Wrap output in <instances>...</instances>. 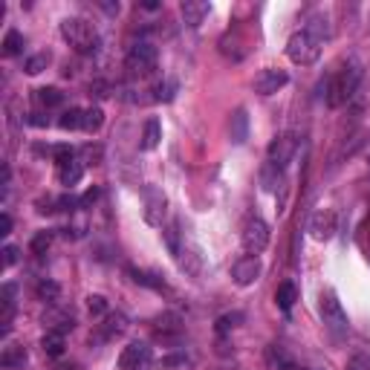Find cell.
Returning <instances> with one entry per match:
<instances>
[{
    "label": "cell",
    "instance_id": "e575fe53",
    "mask_svg": "<svg viewBox=\"0 0 370 370\" xmlns=\"http://www.w3.org/2000/svg\"><path fill=\"white\" fill-rule=\"evenodd\" d=\"M96 197H99V189H90V191H84V197H81V208L92 206V203H96Z\"/></svg>",
    "mask_w": 370,
    "mask_h": 370
},
{
    "label": "cell",
    "instance_id": "8fae6325",
    "mask_svg": "<svg viewBox=\"0 0 370 370\" xmlns=\"http://www.w3.org/2000/svg\"><path fill=\"white\" fill-rule=\"evenodd\" d=\"M290 75L284 70H275V67H266L255 75V92H260V96H272V92H278L281 87H287Z\"/></svg>",
    "mask_w": 370,
    "mask_h": 370
},
{
    "label": "cell",
    "instance_id": "4dcf8cb0",
    "mask_svg": "<svg viewBox=\"0 0 370 370\" xmlns=\"http://www.w3.org/2000/svg\"><path fill=\"white\" fill-rule=\"evenodd\" d=\"M238 321H243V315H240V312L223 315V318L217 321V333H228V330H235V327H238Z\"/></svg>",
    "mask_w": 370,
    "mask_h": 370
},
{
    "label": "cell",
    "instance_id": "d6a6232c",
    "mask_svg": "<svg viewBox=\"0 0 370 370\" xmlns=\"http://www.w3.org/2000/svg\"><path fill=\"white\" fill-rule=\"evenodd\" d=\"M347 370H370V356L364 353H356L347 359Z\"/></svg>",
    "mask_w": 370,
    "mask_h": 370
},
{
    "label": "cell",
    "instance_id": "3957f363",
    "mask_svg": "<svg viewBox=\"0 0 370 370\" xmlns=\"http://www.w3.org/2000/svg\"><path fill=\"white\" fill-rule=\"evenodd\" d=\"M321 46H324L321 38H315V35L307 32V29H301V32H295V35L287 41V56H290L292 64L310 67V64H315V61L321 58Z\"/></svg>",
    "mask_w": 370,
    "mask_h": 370
},
{
    "label": "cell",
    "instance_id": "603a6c76",
    "mask_svg": "<svg viewBox=\"0 0 370 370\" xmlns=\"http://www.w3.org/2000/svg\"><path fill=\"white\" fill-rule=\"evenodd\" d=\"M162 238H165L168 252L179 258V252H182V249H179V238H182V231H179V223H176V220H174L171 226H165V228H162Z\"/></svg>",
    "mask_w": 370,
    "mask_h": 370
},
{
    "label": "cell",
    "instance_id": "d4e9b609",
    "mask_svg": "<svg viewBox=\"0 0 370 370\" xmlns=\"http://www.w3.org/2000/svg\"><path fill=\"white\" fill-rule=\"evenodd\" d=\"M35 292H38V298H41L43 304H58V295H61V287H58L56 281H41V284L35 287Z\"/></svg>",
    "mask_w": 370,
    "mask_h": 370
},
{
    "label": "cell",
    "instance_id": "2e32d148",
    "mask_svg": "<svg viewBox=\"0 0 370 370\" xmlns=\"http://www.w3.org/2000/svg\"><path fill=\"white\" fill-rule=\"evenodd\" d=\"M64 333L61 330H46L43 333V339H41V347H43V353L46 356H53V359H58L61 353H64Z\"/></svg>",
    "mask_w": 370,
    "mask_h": 370
},
{
    "label": "cell",
    "instance_id": "83f0119b",
    "mask_svg": "<svg viewBox=\"0 0 370 370\" xmlns=\"http://www.w3.org/2000/svg\"><path fill=\"white\" fill-rule=\"evenodd\" d=\"M46 64H50V53H38V56H32L29 61H26V75H38V73H43L46 70Z\"/></svg>",
    "mask_w": 370,
    "mask_h": 370
},
{
    "label": "cell",
    "instance_id": "9c48e42d",
    "mask_svg": "<svg viewBox=\"0 0 370 370\" xmlns=\"http://www.w3.org/2000/svg\"><path fill=\"white\" fill-rule=\"evenodd\" d=\"M307 228H310V235H312L315 240H330V238L336 235V211H333V208H318V211H312Z\"/></svg>",
    "mask_w": 370,
    "mask_h": 370
},
{
    "label": "cell",
    "instance_id": "ba28073f",
    "mask_svg": "<svg viewBox=\"0 0 370 370\" xmlns=\"http://www.w3.org/2000/svg\"><path fill=\"white\" fill-rule=\"evenodd\" d=\"M151 347L145 342H130L119 356V370H145L151 364Z\"/></svg>",
    "mask_w": 370,
    "mask_h": 370
},
{
    "label": "cell",
    "instance_id": "5bb4252c",
    "mask_svg": "<svg viewBox=\"0 0 370 370\" xmlns=\"http://www.w3.org/2000/svg\"><path fill=\"white\" fill-rule=\"evenodd\" d=\"M125 330H127V318H125L122 312H107V318H105V324H102V339L110 342V339L122 336Z\"/></svg>",
    "mask_w": 370,
    "mask_h": 370
},
{
    "label": "cell",
    "instance_id": "7402d4cb",
    "mask_svg": "<svg viewBox=\"0 0 370 370\" xmlns=\"http://www.w3.org/2000/svg\"><path fill=\"white\" fill-rule=\"evenodd\" d=\"M35 99H38L43 107H58V105L64 102V92L56 90V87H41V90H35Z\"/></svg>",
    "mask_w": 370,
    "mask_h": 370
},
{
    "label": "cell",
    "instance_id": "52a82bcc",
    "mask_svg": "<svg viewBox=\"0 0 370 370\" xmlns=\"http://www.w3.org/2000/svg\"><path fill=\"white\" fill-rule=\"evenodd\" d=\"M240 240H243V249H246L249 255H260V252L269 246V226H266V220L249 217V220L243 223Z\"/></svg>",
    "mask_w": 370,
    "mask_h": 370
},
{
    "label": "cell",
    "instance_id": "30bf717a",
    "mask_svg": "<svg viewBox=\"0 0 370 370\" xmlns=\"http://www.w3.org/2000/svg\"><path fill=\"white\" fill-rule=\"evenodd\" d=\"M260 269H263L260 258L258 255H246V258L235 260V266H231V278H235L238 287H249V284H255L260 278Z\"/></svg>",
    "mask_w": 370,
    "mask_h": 370
},
{
    "label": "cell",
    "instance_id": "f1b7e54d",
    "mask_svg": "<svg viewBox=\"0 0 370 370\" xmlns=\"http://www.w3.org/2000/svg\"><path fill=\"white\" fill-rule=\"evenodd\" d=\"M50 243H53V231H38L29 243V249H32V255H43L46 249H50Z\"/></svg>",
    "mask_w": 370,
    "mask_h": 370
},
{
    "label": "cell",
    "instance_id": "8992f818",
    "mask_svg": "<svg viewBox=\"0 0 370 370\" xmlns=\"http://www.w3.org/2000/svg\"><path fill=\"white\" fill-rule=\"evenodd\" d=\"M295 151H298V136H295V133H281V136H275L272 142H269V151H266L269 165L278 168V171H284V168L290 165V159L295 157Z\"/></svg>",
    "mask_w": 370,
    "mask_h": 370
},
{
    "label": "cell",
    "instance_id": "484cf974",
    "mask_svg": "<svg viewBox=\"0 0 370 370\" xmlns=\"http://www.w3.org/2000/svg\"><path fill=\"white\" fill-rule=\"evenodd\" d=\"M58 125H61V130H78L81 125H84V110H78V107H70L61 119H58Z\"/></svg>",
    "mask_w": 370,
    "mask_h": 370
},
{
    "label": "cell",
    "instance_id": "7c38bea8",
    "mask_svg": "<svg viewBox=\"0 0 370 370\" xmlns=\"http://www.w3.org/2000/svg\"><path fill=\"white\" fill-rule=\"evenodd\" d=\"M165 194L159 189H148L145 191V223L148 226H162V217H165Z\"/></svg>",
    "mask_w": 370,
    "mask_h": 370
},
{
    "label": "cell",
    "instance_id": "9a60e30c",
    "mask_svg": "<svg viewBox=\"0 0 370 370\" xmlns=\"http://www.w3.org/2000/svg\"><path fill=\"white\" fill-rule=\"evenodd\" d=\"M23 364H26V350H23V344H6L4 353H0V367L15 370V367H23Z\"/></svg>",
    "mask_w": 370,
    "mask_h": 370
},
{
    "label": "cell",
    "instance_id": "8d00e7d4",
    "mask_svg": "<svg viewBox=\"0 0 370 370\" xmlns=\"http://www.w3.org/2000/svg\"><path fill=\"white\" fill-rule=\"evenodd\" d=\"M56 370H78V367H75V364H58Z\"/></svg>",
    "mask_w": 370,
    "mask_h": 370
},
{
    "label": "cell",
    "instance_id": "cb8c5ba5",
    "mask_svg": "<svg viewBox=\"0 0 370 370\" xmlns=\"http://www.w3.org/2000/svg\"><path fill=\"white\" fill-rule=\"evenodd\" d=\"M102 125H105L102 107H90V110H84V125H81V130H87V133H99Z\"/></svg>",
    "mask_w": 370,
    "mask_h": 370
},
{
    "label": "cell",
    "instance_id": "4fadbf2b",
    "mask_svg": "<svg viewBox=\"0 0 370 370\" xmlns=\"http://www.w3.org/2000/svg\"><path fill=\"white\" fill-rule=\"evenodd\" d=\"M179 12H182V21H185V23H189L191 29H197V26L208 18L211 4H206V0H182Z\"/></svg>",
    "mask_w": 370,
    "mask_h": 370
},
{
    "label": "cell",
    "instance_id": "277c9868",
    "mask_svg": "<svg viewBox=\"0 0 370 370\" xmlns=\"http://www.w3.org/2000/svg\"><path fill=\"white\" fill-rule=\"evenodd\" d=\"M157 58H159L157 46L148 43V41H139V43L130 46V53H127V58H125V67H127L133 75H151V73L157 70Z\"/></svg>",
    "mask_w": 370,
    "mask_h": 370
},
{
    "label": "cell",
    "instance_id": "836d02e7",
    "mask_svg": "<svg viewBox=\"0 0 370 370\" xmlns=\"http://www.w3.org/2000/svg\"><path fill=\"white\" fill-rule=\"evenodd\" d=\"M15 260H18V246L6 243V246H4V266L9 269V266H15Z\"/></svg>",
    "mask_w": 370,
    "mask_h": 370
},
{
    "label": "cell",
    "instance_id": "1f68e13d",
    "mask_svg": "<svg viewBox=\"0 0 370 370\" xmlns=\"http://www.w3.org/2000/svg\"><path fill=\"white\" fill-rule=\"evenodd\" d=\"M154 92H157V96H154L157 102H171V99H174V92H176V84H174V81L157 84V90H154Z\"/></svg>",
    "mask_w": 370,
    "mask_h": 370
},
{
    "label": "cell",
    "instance_id": "d6986e66",
    "mask_svg": "<svg viewBox=\"0 0 370 370\" xmlns=\"http://www.w3.org/2000/svg\"><path fill=\"white\" fill-rule=\"evenodd\" d=\"M246 136H249V116L246 110H235V116H231V139L240 145L246 142Z\"/></svg>",
    "mask_w": 370,
    "mask_h": 370
},
{
    "label": "cell",
    "instance_id": "5b68a950",
    "mask_svg": "<svg viewBox=\"0 0 370 370\" xmlns=\"http://www.w3.org/2000/svg\"><path fill=\"white\" fill-rule=\"evenodd\" d=\"M318 310H321L324 324H327V327H330L336 336L347 333V312H344V307H342V301H339V295H336L333 290H324V292H321Z\"/></svg>",
    "mask_w": 370,
    "mask_h": 370
},
{
    "label": "cell",
    "instance_id": "6da1fadb",
    "mask_svg": "<svg viewBox=\"0 0 370 370\" xmlns=\"http://www.w3.org/2000/svg\"><path fill=\"white\" fill-rule=\"evenodd\" d=\"M61 35H64V41L73 46V50L81 53V56L96 53L99 43H102L99 29L92 26L90 21H84V18H67V21L61 23Z\"/></svg>",
    "mask_w": 370,
    "mask_h": 370
},
{
    "label": "cell",
    "instance_id": "ac0fdd59",
    "mask_svg": "<svg viewBox=\"0 0 370 370\" xmlns=\"http://www.w3.org/2000/svg\"><path fill=\"white\" fill-rule=\"evenodd\" d=\"M266 359H269V364H272L275 370H295L292 356H290L284 347H278V344H272V347L266 350Z\"/></svg>",
    "mask_w": 370,
    "mask_h": 370
},
{
    "label": "cell",
    "instance_id": "d590c367",
    "mask_svg": "<svg viewBox=\"0 0 370 370\" xmlns=\"http://www.w3.org/2000/svg\"><path fill=\"white\" fill-rule=\"evenodd\" d=\"M9 231H12V217H9V211H4V231H0V235H9Z\"/></svg>",
    "mask_w": 370,
    "mask_h": 370
},
{
    "label": "cell",
    "instance_id": "7a4b0ae2",
    "mask_svg": "<svg viewBox=\"0 0 370 370\" xmlns=\"http://www.w3.org/2000/svg\"><path fill=\"white\" fill-rule=\"evenodd\" d=\"M359 81H361V70L356 61L344 64L330 81H327V105L330 107H342L347 105L353 96H356V90H359Z\"/></svg>",
    "mask_w": 370,
    "mask_h": 370
},
{
    "label": "cell",
    "instance_id": "ffe728a7",
    "mask_svg": "<svg viewBox=\"0 0 370 370\" xmlns=\"http://www.w3.org/2000/svg\"><path fill=\"white\" fill-rule=\"evenodd\" d=\"M275 301H278V307H281V310H292V304L298 301L295 284H292V281H284L281 287H278V292H275Z\"/></svg>",
    "mask_w": 370,
    "mask_h": 370
},
{
    "label": "cell",
    "instance_id": "44dd1931",
    "mask_svg": "<svg viewBox=\"0 0 370 370\" xmlns=\"http://www.w3.org/2000/svg\"><path fill=\"white\" fill-rule=\"evenodd\" d=\"M159 139H162V125L157 119H148L145 122V133H142V148L145 151H154L159 145Z\"/></svg>",
    "mask_w": 370,
    "mask_h": 370
},
{
    "label": "cell",
    "instance_id": "f546056e",
    "mask_svg": "<svg viewBox=\"0 0 370 370\" xmlns=\"http://www.w3.org/2000/svg\"><path fill=\"white\" fill-rule=\"evenodd\" d=\"M87 310H90V315H107V301H105V295H90L87 298Z\"/></svg>",
    "mask_w": 370,
    "mask_h": 370
},
{
    "label": "cell",
    "instance_id": "e0dca14e",
    "mask_svg": "<svg viewBox=\"0 0 370 370\" xmlns=\"http://www.w3.org/2000/svg\"><path fill=\"white\" fill-rule=\"evenodd\" d=\"M81 176H84V165H81L78 159H70V162L58 165V179H61V185H78Z\"/></svg>",
    "mask_w": 370,
    "mask_h": 370
},
{
    "label": "cell",
    "instance_id": "4316f807",
    "mask_svg": "<svg viewBox=\"0 0 370 370\" xmlns=\"http://www.w3.org/2000/svg\"><path fill=\"white\" fill-rule=\"evenodd\" d=\"M23 50V35L18 29H9L4 38V56H18Z\"/></svg>",
    "mask_w": 370,
    "mask_h": 370
}]
</instances>
